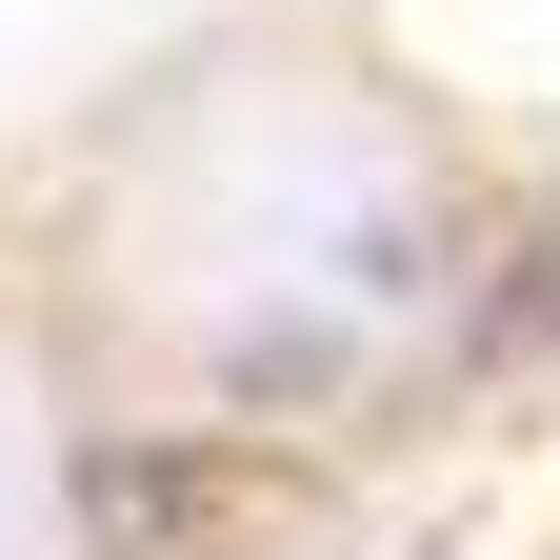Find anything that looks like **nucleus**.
<instances>
[{
    "label": "nucleus",
    "mask_w": 560,
    "mask_h": 560,
    "mask_svg": "<svg viewBox=\"0 0 560 560\" xmlns=\"http://www.w3.org/2000/svg\"><path fill=\"white\" fill-rule=\"evenodd\" d=\"M81 501H101L140 560H260V540H301V521H320V480H301V460H260V441H101V460H81Z\"/></svg>",
    "instance_id": "obj_1"
}]
</instances>
